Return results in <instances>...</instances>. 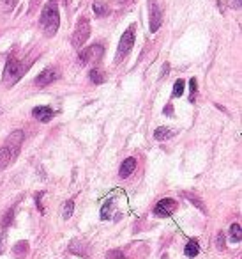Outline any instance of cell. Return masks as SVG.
I'll use <instances>...</instances> for the list:
<instances>
[{
	"mask_svg": "<svg viewBox=\"0 0 242 259\" xmlns=\"http://www.w3.org/2000/svg\"><path fill=\"white\" fill-rule=\"evenodd\" d=\"M21 142H23V132L16 130V132H13L9 137H7V146L5 147H9L11 153L15 155V153L19 149V146H21Z\"/></svg>",
	"mask_w": 242,
	"mask_h": 259,
	"instance_id": "obj_10",
	"label": "cell"
},
{
	"mask_svg": "<svg viewBox=\"0 0 242 259\" xmlns=\"http://www.w3.org/2000/svg\"><path fill=\"white\" fill-rule=\"evenodd\" d=\"M168 69H170V64L165 62V66H163V71H161V79H165L166 75H168Z\"/></svg>",
	"mask_w": 242,
	"mask_h": 259,
	"instance_id": "obj_25",
	"label": "cell"
},
{
	"mask_svg": "<svg viewBox=\"0 0 242 259\" xmlns=\"http://www.w3.org/2000/svg\"><path fill=\"white\" fill-rule=\"evenodd\" d=\"M119 259H122V258H119Z\"/></svg>",
	"mask_w": 242,
	"mask_h": 259,
	"instance_id": "obj_28",
	"label": "cell"
},
{
	"mask_svg": "<svg viewBox=\"0 0 242 259\" xmlns=\"http://www.w3.org/2000/svg\"><path fill=\"white\" fill-rule=\"evenodd\" d=\"M136 169V160L135 158H126V160L122 161L121 165V171H119V176L122 178V179H126V178H129L133 172H135Z\"/></svg>",
	"mask_w": 242,
	"mask_h": 259,
	"instance_id": "obj_11",
	"label": "cell"
},
{
	"mask_svg": "<svg viewBox=\"0 0 242 259\" xmlns=\"http://www.w3.org/2000/svg\"><path fill=\"white\" fill-rule=\"evenodd\" d=\"M177 210V202L173 199H161L154 208L156 217H170Z\"/></svg>",
	"mask_w": 242,
	"mask_h": 259,
	"instance_id": "obj_7",
	"label": "cell"
},
{
	"mask_svg": "<svg viewBox=\"0 0 242 259\" xmlns=\"http://www.w3.org/2000/svg\"><path fill=\"white\" fill-rule=\"evenodd\" d=\"M198 252H200L198 241H196V239H189L188 245L184 247V254L188 256V258H196Z\"/></svg>",
	"mask_w": 242,
	"mask_h": 259,
	"instance_id": "obj_14",
	"label": "cell"
},
{
	"mask_svg": "<svg viewBox=\"0 0 242 259\" xmlns=\"http://www.w3.org/2000/svg\"><path fill=\"white\" fill-rule=\"evenodd\" d=\"M242 239V229L239 224H232L230 225V241L232 243H241Z\"/></svg>",
	"mask_w": 242,
	"mask_h": 259,
	"instance_id": "obj_16",
	"label": "cell"
},
{
	"mask_svg": "<svg viewBox=\"0 0 242 259\" xmlns=\"http://www.w3.org/2000/svg\"><path fill=\"white\" fill-rule=\"evenodd\" d=\"M90 80H92V83L99 85V83L104 82V75H103L99 69H90Z\"/></svg>",
	"mask_w": 242,
	"mask_h": 259,
	"instance_id": "obj_17",
	"label": "cell"
},
{
	"mask_svg": "<svg viewBox=\"0 0 242 259\" xmlns=\"http://www.w3.org/2000/svg\"><path fill=\"white\" fill-rule=\"evenodd\" d=\"M135 36H136V27L135 25H129L127 30L121 38V43H119V48H117L115 62H121V60L129 54L131 50H133V46H135Z\"/></svg>",
	"mask_w": 242,
	"mask_h": 259,
	"instance_id": "obj_2",
	"label": "cell"
},
{
	"mask_svg": "<svg viewBox=\"0 0 242 259\" xmlns=\"http://www.w3.org/2000/svg\"><path fill=\"white\" fill-rule=\"evenodd\" d=\"M186 199L191 200V202H193V204L196 206L198 210H202V211H204V213H205V206H204V202H202V200H200V199H196V197L191 196V194H186Z\"/></svg>",
	"mask_w": 242,
	"mask_h": 259,
	"instance_id": "obj_21",
	"label": "cell"
},
{
	"mask_svg": "<svg viewBox=\"0 0 242 259\" xmlns=\"http://www.w3.org/2000/svg\"><path fill=\"white\" fill-rule=\"evenodd\" d=\"M32 116L41 122H48L50 119L55 116V112L50 107H43V105H41V107H35L34 110H32Z\"/></svg>",
	"mask_w": 242,
	"mask_h": 259,
	"instance_id": "obj_9",
	"label": "cell"
},
{
	"mask_svg": "<svg viewBox=\"0 0 242 259\" xmlns=\"http://www.w3.org/2000/svg\"><path fill=\"white\" fill-rule=\"evenodd\" d=\"M58 79V71L55 68H46L43 69L41 73L35 77V85L37 87H44V85H48V83H53L55 80Z\"/></svg>",
	"mask_w": 242,
	"mask_h": 259,
	"instance_id": "obj_8",
	"label": "cell"
},
{
	"mask_svg": "<svg viewBox=\"0 0 242 259\" xmlns=\"http://www.w3.org/2000/svg\"><path fill=\"white\" fill-rule=\"evenodd\" d=\"M228 4H230V7H233V9H241V0H228Z\"/></svg>",
	"mask_w": 242,
	"mask_h": 259,
	"instance_id": "obj_24",
	"label": "cell"
},
{
	"mask_svg": "<svg viewBox=\"0 0 242 259\" xmlns=\"http://www.w3.org/2000/svg\"><path fill=\"white\" fill-rule=\"evenodd\" d=\"M39 25H41V30L44 32V36L52 38V36L57 34L58 27H60V16H58L57 0H52V2H48V4L44 5L43 13H41Z\"/></svg>",
	"mask_w": 242,
	"mask_h": 259,
	"instance_id": "obj_1",
	"label": "cell"
},
{
	"mask_svg": "<svg viewBox=\"0 0 242 259\" xmlns=\"http://www.w3.org/2000/svg\"><path fill=\"white\" fill-rule=\"evenodd\" d=\"M163 9L165 5L161 0H150L149 2V21H150V32H157L163 23Z\"/></svg>",
	"mask_w": 242,
	"mask_h": 259,
	"instance_id": "obj_4",
	"label": "cell"
},
{
	"mask_svg": "<svg viewBox=\"0 0 242 259\" xmlns=\"http://www.w3.org/2000/svg\"><path fill=\"white\" fill-rule=\"evenodd\" d=\"M173 130H168V128L166 126H161V128H157V130H156L154 132V139L156 140H168V139H172L173 137Z\"/></svg>",
	"mask_w": 242,
	"mask_h": 259,
	"instance_id": "obj_13",
	"label": "cell"
},
{
	"mask_svg": "<svg viewBox=\"0 0 242 259\" xmlns=\"http://www.w3.org/2000/svg\"><path fill=\"white\" fill-rule=\"evenodd\" d=\"M88 36H90V23H88V20H82L71 36V44L74 48H80L88 40Z\"/></svg>",
	"mask_w": 242,
	"mask_h": 259,
	"instance_id": "obj_5",
	"label": "cell"
},
{
	"mask_svg": "<svg viewBox=\"0 0 242 259\" xmlns=\"http://www.w3.org/2000/svg\"><path fill=\"white\" fill-rule=\"evenodd\" d=\"M11 158H13V153L9 147H0V171L9 165Z\"/></svg>",
	"mask_w": 242,
	"mask_h": 259,
	"instance_id": "obj_15",
	"label": "cell"
},
{
	"mask_svg": "<svg viewBox=\"0 0 242 259\" xmlns=\"http://www.w3.org/2000/svg\"><path fill=\"white\" fill-rule=\"evenodd\" d=\"M165 114L166 116H172V105H168V107L165 108Z\"/></svg>",
	"mask_w": 242,
	"mask_h": 259,
	"instance_id": "obj_27",
	"label": "cell"
},
{
	"mask_svg": "<svg viewBox=\"0 0 242 259\" xmlns=\"http://www.w3.org/2000/svg\"><path fill=\"white\" fill-rule=\"evenodd\" d=\"M2 2H4L7 7H15L16 5V0H2Z\"/></svg>",
	"mask_w": 242,
	"mask_h": 259,
	"instance_id": "obj_26",
	"label": "cell"
},
{
	"mask_svg": "<svg viewBox=\"0 0 242 259\" xmlns=\"http://www.w3.org/2000/svg\"><path fill=\"white\" fill-rule=\"evenodd\" d=\"M112 206H113L112 200H108L106 204L103 206V210H101V219H103V220L110 219V215H112Z\"/></svg>",
	"mask_w": 242,
	"mask_h": 259,
	"instance_id": "obj_19",
	"label": "cell"
},
{
	"mask_svg": "<svg viewBox=\"0 0 242 259\" xmlns=\"http://www.w3.org/2000/svg\"><path fill=\"white\" fill-rule=\"evenodd\" d=\"M23 71H25V69H23V66H21V62H19V60H16L15 57H11V59L7 60V64H5L4 77H2V80H4V83L7 85V87H13V85H15V83L21 79Z\"/></svg>",
	"mask_w": 242,
	"mask_h": 259,
	"instance_id": "obj_3",
	"label": "cell"
},
{
	"mask_svg": "<svg viewBox=\"0 0 242 259\" xmlns=\"http://www.w3.org/2000/svg\"><path fill=\"white\" fill-rule=\"evenodd\" d=\"M182 93H184V82H182V80H177L173 85V96L175 98H180Z\"/></svg>",
	"mask_w": 242,
	"mask_h": 259,
	"instance_id": "obj_20",
	"label": "cell"
},
{
	"mask_svg": "<svg viewBox=\"0 0 242 259\" xmlns=\"http://www.w3.org/2000/svg\"><path fill=\"white\" fill-rule=\"evenodd\" d=\"M94 13H96L97 18H103V16H108L110 9H108V5L104 0H94Z\"/></svg>",
	"mask_w": 242,
	"mask_h": 259,
	"instance_id": "obj_12",
	"label": "cell"
},
{
	"mask_svg": "<svg viewBox=\"0 0 242 259\" xmlns=\"http://www.w3.org/2000/svg\"><path fill=\"white\" fill-rule=\"evenodd\" d=\"M194 94H196V79H191L189 82V100L194 101Z\"/></svg>",
	"mask_w": 242,
	"mask_h": 259,
	"instance_id": "obj_22",
	"label": "cell"
},
{
	"mask_svg": "<svg viewBox=\"0 0 242 259\" xmlns=\"http://www.w3.org/2000/svg\"><path fill=\"white\" fill-rule=\"evenodd\" d=\"M73 211H74V202H73V200H68V202L64 204V211H62L64 220L71 219V215H73Z\"/></svg>",
	"mask_w": 242,
	"mask_h": 259,
	"instance_id": "obj_18",
	"label": "cell"
},
{
	"mask_svg": "<svg viewBox=\"0 0 242 259\" xmlns=\"http://www.w3.org/2000/svg\"><path fill=\"white\" fill-rule=\"evenodd\" d=\"M218 249L219 250H223L225 249V235L219 231V235H218Z\"/></svg>",
	"mask_w": 242,
	"mask_h": 259,
	"instance_id": "obj_23",
	"label": "cell"
},
{
	"mask_svg": "<svg viewBox=\"0 0 242 259\" xmlns=\"http://www.w3.org/2000/svg\"><path fill=\"white\" fill-rule=\"evenodd\" d=\"M101 55H103L101 44H92V46L85 48L82 54L78 55V60H80L82 66H85V64H88V62H96V60H99L101 59Z\"/></svg>",
	"mask_w": 242,
	"mask_h": 259,
	"instance_id": "obj_6",
	"label": "cell"
}]
</instances>
